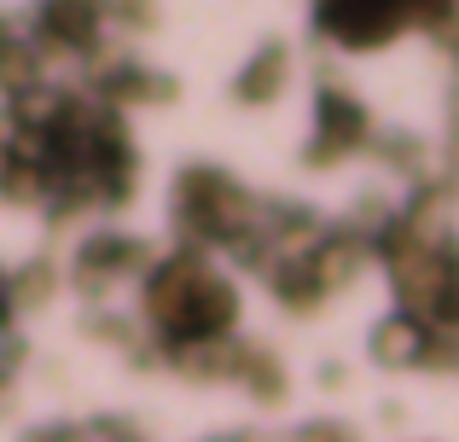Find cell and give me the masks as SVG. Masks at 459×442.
<instances>
[{
    "label": "cell",
    "instance_id": "cell-1",
    "mask_svg": "<svg viewBox=\"0 0 459 442\" xmlns=\"http://www.w3.org/2000/svg\"><path fill=\"white\" fill-rule=\"evenodd\" d=\"M152 308H157V320H163V326L175 332L180 343H192V338H215V332H227V315H233L227 291L210 280V273H198V268L163 273V285H157Z\"/></svg>",
    "mask_w": 459,
    "mask_h": 442
}]
</instances>
